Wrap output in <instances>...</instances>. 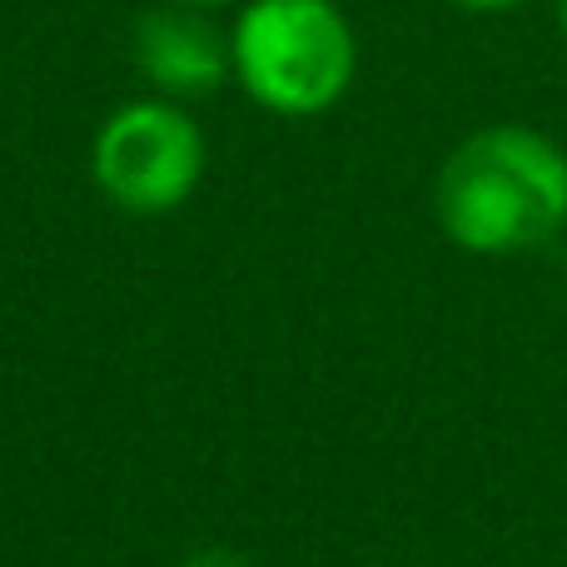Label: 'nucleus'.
Wrapping results in <instances>:
<instances>
[{
    "mask_svg": "<svg viewBox=\"0 0 567 567\" xmlns=\"http://www.w3.org/2000/svg\"><path fill=\"white\" fill-rule=\"evenodd\" d=\"M433 215L458 249L508 259L567 229V150L533 125H483L449 150Z\"/></svg>",
    "mask_w": 567,
    "mask_h": 567,
    "instance_id": "f257e3e1",
    "label": "nucleus"
},
{
    "mask_svg": "<svg viewBox=\"0 0 567 567\" xmlns=\"http://www.w3.org/2000/svg\"><path fill=\"white\" fill-rule=\"evenodd\" d=\"M229 60L259 110L313 120L349 95L359 35L333 0H245L229 30Z\"/></svg>",
    "mask_w": 567,
    "mask_h": 567,
    "instance_id": "f03ea898",
    "label": "nucleus"
},
{
    "mask_svg": "<svg viewBox=\"0 0 567 567\" xmlns=\"http://www.w3.org/2000/svg\"><path fill=\"white\" fill-rule=\"evenodd\" d=\"M90 175L100 195L125 215H169L205 179V130L179 100H130L95 130Z\"/></svg>",
    "mask_w": 567,
    "mask_h": 567,
    "instance_id": "7ed1b4c3",
    "label": "nucleus"
},
{
    "mask_svg": "<svg viewBox=\"0 0 567 567\" xmlns=\"http://www.w3.org/2000/svg\"><path fill=\"white\" fill-rule=\"evenodd\" d=\"M130 55L150 90L165 100H205L235 75L229 35L209 20V10L179 6V0H165L135 20Z\"/></svg>",
    "mask_w": 567,
    "mask_h": 567,
    "instance_id": "20e7f679",
    "label": "nucleus"
},
{
    "mask_svg": "<svg viewBox=\"0 0 567 567\" xmlns=\"http://www.w3.org/2000/svg\"><path fill=\"white\" fill-rule=\"evenodd\" d=\"M185 567H255L245 558V553H235V548H205V553H195Z\"/></svg>",
    "mask_w": 567,
    "mask_h": 567,
    "instance_id": "39448f33",
    "label": "nucleus"
},
{
    "mask_svg": "<svg viewBox=\"0 0 567 567\" xmlns=\"http://www.w3.org/2000/svg\"><path fill=\"white\" fill-rule=\"evenodd\" d=\"M449 6L473 10V16H503V10H518V6H528V0H449Z\"/></svg>",
    "mask_w": 567,
    "mask_h": 567,
    "instance_id": "423d86ee",
    "label": "nucleus"
},
{
    "mask_svg": "<svg viewBox=\"0 0 567 567\" xmlns=\"http://www.w3.org/2000/svg\"><path fill=\"white\" fill-rule=\"evenodd\" d=\"M179 6H195V10H219V6H245V0H179Z\"/></svg>",
    "mask_w": 567,
    "mask_h": 567,
    "instance_id": "0eeeda50",
    "label": "nucleus"
},
{
    "mask_svg": "<svg viewBox=\"0 0 567 567\" xmlns=\"http://www.w3.org/2000/svg\"><path fill=\"white\" fill-rule=\"evenodd\" d=\"M558 25H563V35H567V0H558Z\"/></svg>",
    "mask_w": 567,
    "mask_h": 567,
    "instance_id": "6e6552de",
    "label": "nucleus"
}]
</instances>
